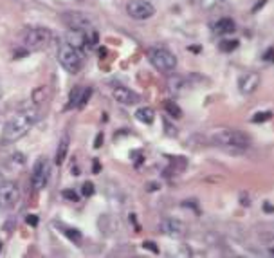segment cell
I'll return each instance as SVG.
<instances>
[{"label": "cell", "mask_w": 274, "mask_h": 258, "mask_svg": "<svg viewBox=\"0 0 274 258\" xmlns=\"http://www.w3.org/2000/svg\"><path fill=\"white\" fill-rule=\"evenodd\" d=\"M209 139L215 147L229 150V152H243L251 147V139H249L247 134H243L240 130H233V128L215 130L209 136Z\"/></svg>", "instance_id": "obj_1"}, {"label": "cell", "mask_w": 274, "mask_h": 258, "mask_svg": "<svg viewBox=\"0 0 274 258\" xmlns=\"http://www.w3.org/2000/svg\"><path fill=\"white\" fill-rule=\"evenodd\" d=\"M0 248H2V242H0Z\"/></svg>", "instance_id": "obj_34"}, {"label": "cell", "mask_w": 274, "mask_h": 258, "mask_svg": "<svg viewBox=\"0 0 274 258\" xmlns=\"http://www.w3.org/2000/svg\"><path fill=\"white\" fill-rule=\"evenodd\" d=\"M215 35H218V37H226V35H231V33H235V29H237V24L231 20V18H220V20L215 24Z\"/></svg>", "instance_id": "obj_13"}, {"label": "cell", "mask_w": 274, "mask_h": 258, "mask_svg": "<svg viewBox=\"0 0 274 258\" xmlns=\"http://www.w3.org/2000/svg\"><path fill=\"white\" fill-rule=\"evenodd\" d=\"M100 168H101V166H100V163H98V161H96V163L92 164V170H94V172H100Z\"/></svg>", "instance_id": "obj_29"}, {"label": "cell", "mask_w": 274, "mask_h": 258, "mask_svg": "<svg viewBox=\"0 0 274 258\" xmlns=\"http://www.w3.org/2000/svg\"><path fill=\"white\" fill-rule=\"evenodd\" d=\"M148 60H150V64L153 67L161 71V73H171L175 67H177V58H175V54L166 47H152L148 51Z\"/></svg>", "instance_id": "obj_4"}, {"label": "cell", "mask_w": 274, "mask_h": 258, "mask_svg": "<svg viewBox=\"0 0 274 258\" xmlns=\"http://www.w3.org/2000/svg\"><path fill=\"white\" fill-rule=\"evenodd\" d=\"M90 94H92V89H90V87H87V89H83V92H81V98H79V105H78V109H83V107L87 105V101H89Z\"/></svg>", "instance_id": "obj_21"}, {"label": "cell", "mask_w": 274, "mask_h": 258, "mask_svg": "<svg viewBox=\"0 0 274 258\" xmlns=\"http://www.w3.org/2000/svg\"><path fill=\"white\" fill-rule=\"evenodd\" d=\"M81 92H83V89H81V87H74V89L70 90L67 109H76V107L79 105V98H81Z\"/></svg>", "instance_id": "obj_18"}, {"label": "cell", "mask_w": 274, "mask_h": 258, "mask_svg": "<svg viewBox=\"0 0 274 258\" xmlns=\"http://www.w3.org/2000/svg\"><path fill=\"white\" fill-rule=\"evenodd\" d=\"M67 152H68V136L62 137V141L58 145V152H56V164H64L65 157H67Z\"/></svg>", "instance_id": "obj_16"}, {"label": "cell", "mask_w": 274, "mask_h": 258, "mask_svg": "<svg viewBox=\"0 0 274 258\" xmlns=\"http://www.w3.org/2000/svg\"><path fill=\"white\" fill-rule=\"evenodd\" d=\"M164 111L168 112V116H171L173 119H180L182 117V111L175 101H164Z\"/></svg>", "instance_id": "obj_17"}, {"label": "cell", "mask_w": 274, "mask_h": 258, "mask_svg": "<svg viewBox=\"0 0 274 258\" xmlns=\"http://www.w3.org/2000/svg\"><path fill=\"white\" fill-rule=\"evenodd\" d=\"M45 94H47V89H45V87H40L38 90H34V94H33L34 103H42L43 98H45Z\"/></svg>", "instance_id": "obj_23"}, {"label": "cell", "mask_w": 274, "mask_h": 258, "mask_svg": "<svg viewBox=\"0 0 274 258\" xmlns=\"http://www.w3.org/2000/svg\"><path fill=\"white\" fill-rule=\"evenodd\" d=\"M64 22L68 26V29L72 31H89L92 29V20L85 13H79V11H67L64 13Z\"/></svg>", "instance_id": "obj_8"}, {"label": "cell", "mask_w": 274, "mask_h": 258, "mask_svg": "<svg viewBox=\"0 0 274 258\" xmlns=\"http://www.w3.org/2000/svg\"><path fill=\"white\" fill-rule=\"evenodd\" d=\"M54 42V33L47 27H31L24 37V45L29 51H43Z\"/></svg>", "instance_id": "obj_3"}, {"label": "cell", "mask_w": 274, "mask_h": 258, "mask_svg": "<svg viewBox=\"0 0 274 258\" xmlns=\"http://www.w3.org/2000/svg\"><path fill=\"white\" fill-rule=\"evenodd\" d=\"M49 177H51V164L45 157H40L33 168L31 175V186L34 191H42L49 183Z\"/></svg>", "instance_id": "obj_6"}, {"label": "cell", "mask_w": 274, "mask_h": 258, "mask_svg": "<svg viewBox=\"0 0 274 258\" xmlns=\"http://www.w3.org/2000/svg\"><path fill=\"white\" fill-rule=\"evenodd\" d=\"M127 13L134 20H148L155 15V7L148 0H130L127 4Z\"/></svg>", "instance_id": "obj_7"}, {"label": "cell", "mask_w": 274, "mask_h": 258, "mask_svg": "<svg viewBox=\"0 0 274 258\" xmlns=\"http://www.w3.org/2000/svg\"><path fill=\"white\" fill-rule=\"evenodd\" d=\"M58 62L60 65L70 74H76L79 73V69H81V54L78 53V49H74L72 45H68L67 42L62 43L58 49Z\"/></svg>", "instance_id": "obj_5"}, {"label": "cell", "mask_w": 274, "mask_h": 258, "mask_svg": "<svg viewBox=\"0 0 274 258\" xmlns=\"http://www.w3.org/2000/svg\"><path fill=\"white\" fill-rule=\"evenodd\" d=\"M101 141H103V136L100 134V136H98V139H96V145H94V147H96V148H100V147H101Z\"/></svg>", "instance_id": "obj_28"}, {"label": "cell", "mask_w": 274, "mask_h": 258, "mask_svg": "<svg viewBox=\"0 0 274 258\" xmlns=\"http://www.w3.org/2000/svg\"><path fill=\"white\" fill-rule=\"evenodd\" d=\"M94 191H96V188H94V184L92 183H83V186H81V193H83V197H92L94 195Z\"/></svg>", "instance_id": "obj_22"}, {"label": "cell", "mask_w": 274, "mask_h": 258, "mask_svg": "<svg viewBox=\"0 0 274 258\" xmlns=\"http://www.w3.org/2000/svg\"><path fill=\"white\" fill-rule=\"evenodd\" d=\"M271 117V112H258V114H254L253 116V121L254 123H264V121H267Z\"/></svg>", "instance_id": "obj_24"}, {"label": "cell", "mask_w": 274, "mask_h": 258, "mask_svg": "<svg viewBox=\"0 0 274 258\" xmlns=\"http://www.w3.org/2000/svg\"><path fill=\"white\" fill-rule=\"evenodd\" d=\"M264 210L265 211H274V208L271 204H264Z\"/></svg>", "instance_id": "obj_30"}, {"label": "cell", "mask_w": 274, "mask_h": 258, "mask_svg": "<svg viewBox=\"0 0 274 258\" xmlns=\"http://www.w3.org/2000/svg\"><path fill=\"white\" fill-rule=\"evenodd\" d=\"M112 96H114V100L119 101L121 105H136V103L141 101V96L136 94V92L130 90L128 87H123V85L114 87V89H112Z\"/></svg>", "instance_id": "obj_12"}, {"label": "cell", "mask_w": 274, "mask_h": 258, "mask_svg": "<svg viewBox=\"0 0 274 258\" xmlns=\"http://www.w3.org/2000/svg\"><path fill=\"white\" fill-rule=\"evenodd\" d=\"M34 123V114L33 112H18L15 116L11 117L9 121L5 123L4 132H2V139L5 143H15L18 139L26 136L29 128L33 127Z\"/></svg>", "instance_id": "obj_2"}, {"label": "cell", "mask_w": 274, "mask_h": 258, "mask_svg": "<svg viewBox=\"0 0 274 258\" xmlns=\"http://www.w3.org/2000/svg\"><path fill=\"white\" fill-rule=\"evenodd\" d=\"M64 235H67L72 242H78L79 238H81V235H79L78 229H72V227H64Z\"/></svg>", "instance_id": "obj_19"}, {"label": "cell", "mask_w": 274, "mask_h": 258, "mask_svg": "<svg viewBox=\"0 0 274 258\" xmlns=\"http://www.w3.org/2000/svg\"><path fill=\"white\" fill-rule=\"evenodd\" d=\"M18 197H20V190H18L16 183L4 181V184L0 186V208L11 210L18 202Z\"/></svg>", "instance_id": "obj_9"}, {"label": "cell", "mask_w": 274, "mask_h": 258, "mask_svg": "<svg viewBox=\"0 0 274 258\" xmlns=\"http://www.w3.org/2000/svg\"><path fill=\"white\" fill-rule=\"evenodd\" d=\"M161 231L171 238H182L186 237L188 227H186L184 222L177 221V219H166V221L161 222Z\"/></svg>", "instance_id": "obj_11"}, {"label": "cell", "mask_w": 274, "mask_h": 258, "mask_svg": "<svg viewBox=\"0 0 274 258\" xmlns=\"http://www.w3.org/2000/svg\"><path fill=\"white\" fill-rule=\"evenodd\" d=\"M237 47H238V40H226V42L220 45V49L222 51H226V53H231V51H235Z\"/></svg>", "instance_id": "obj_20"}, {"label": "cell", "mask_w": 274, "mask_h": 258, "mask_svg": "<svg viewBox=\"0 0 274 258\" xmlns=\"http://www.w3.org/2000/svg\"><path fill=\"white\" fill-rule=\"evenodd\" d=\"M142 246H144V248H146V249H152L153 253H159V249L155 248V244H153V242H144V244H142Z\"/></svg>", "instance_id": "obj_27"}, {"label": "cell", "mask_w": 274, "mask_h": 258, "mask_svg": "<svg viewBox=\"0 0 274 258\" xmlns=\"http://www.w3.org/2000/svg\"><path fill=\"white\" fill-rule=\"evenodd\" d=\"M260 87V74L251 71V73H243L240 78H238V90L242 92L243 96L253 94L254 90Z\"/></svg>", "instance_id": "obj_10"}, {"label": "cell", "mask_w": 274, "mask_h": 258, "mask_svg": "<svg viewBox=\"0 0 274 258\" xmlns=\"http://www.w3.org/2000/svg\"><path fill=\"white\" fill-rule=\"evenodd\" d=\"M67 43L68 45H72L74 49H83L85 43H87V37H85V33L81 31H68V37H67Z\"/></svg>", "instance_id": "obj_14"}, {"label": "cell", "mask_w": 274, "mask_h": 258, "mask_svg": "<svg viewBox=\"0 0 274 258\" xmlns=\"http://www.w3.org/2000/svg\"><path fill=\"white\" fill-rule=\"evenodd\" d=\"M64 197H65V199H70V200H78V195L74 193L72 190H65L64 191Z\"/></svg>", "instance_id": "obj_26"}, {"label": "cell", "mask_w": 274, "mask_h": 258, "mask_svg": "<svg viewBox=\"0 0 274 258\" xmlns=\"http://www.w3.org/2000/svg\"><path fill=\"white\" fill-rule=\"evenodd\" d=\"M26 221H27V224H29V226H33V227L38 226V217L36 215H27Z\"/></svg>", "instance_id": "obj_25"}, {"label": "cell", "mask_w": 274, "mask_h": 258, "mask_svg": "<svg viewBox=\"0 0 274 258\" xmlns=\"http://www.w3.org/2000/svg\"><path fill=\"white\" fill-rule=\"evenodd\" d=\"M136 117H137V121L144 123V125H152L153 119H155V112H153L150 107H142V109H137Z\"/></svg>", "instance_id": "obj_15"}, {"label": "cell", "mask_w": 274, "mask_h": 258, "mask_svg": "<svg viewBox=\"0 0 274 258\" xmlns=\"http://www.w3.org/2000/svg\"><path fill=\"white\" fill-rule=\"evenodd\" d=\"M4 184V177H2V174H0V186Z\"/></svg>", "instance_id": "obj_31"}, {"label": "cell", "mask_w": 274, "mask_h": 258, "mask_svg": "<svg viewBox=\"0 0 274 258\" xmlns=\"http://www.w3.org/2000/svg\"><path fill=\"white\" fill-rule=\"evenodd\" d=\"M0 96H2V85H0Z\"/></svg>", "instance_id": "obj_33"}, {"label": "cell", "mask_w": 274, "mask_h": 258, "mask_svg": "<svg viewBox=\"0 0 274 258\" xmlns=\"http://www.w3.org/2000/svg\"><path fill=\"white\" fill-rule=\"evenodd\" d=\"M269 255H271V257H274V248L269 249Z\"/></svg>", "instance_id": "obj_32"}]
</instances>
